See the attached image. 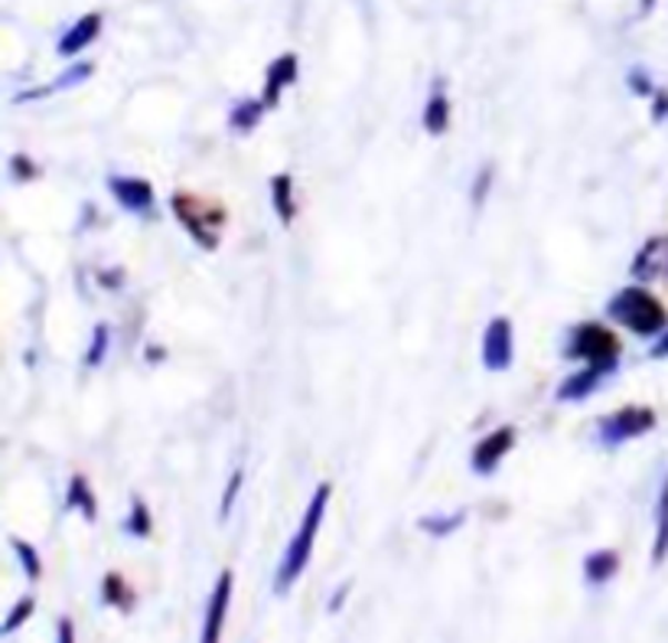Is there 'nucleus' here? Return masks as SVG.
<instances>
[{
    "label": "nucleus",
    "instance_id": "nucleus-1",
    "mask_svg": "<svg viewBox=\"0 0 668 643\" xmlns=\"http://www.w3.org/2000/svg\"><path fill=\"white\" fill-rule=\"evenodd\" d=\"M330 493H333L330 483H320V487L314 490V497H310V503H307V513H304V520H300V529L294 532V539H290L287 549H284V559H280L278 575H275V591H278V594H284L287 588L294 585V582L307 572L310 555H314L317 532L323 527V517H327V507H330Z\"/></svg>",
    "mask_w": 668,
    "mask_h": 643
},
{
    "label": "nucleus",
    "instance_id": "nucleus-2",
    "mask_svg": "<svg viewBox=\"0 0 668 643\" xmlns=\"http://www.w3.org/2000/svg\"><path fill=\"white\" fill-rule=\"evenodd\" d=\"M607 317L623 324L636 337H659L668 324V310L652 292L629 285L607 300Z\"/></svg>",
    "mask_w": 668,
    "mask_h": 643
},
{
    "label": "nucleus",
    "instance_id": "nucleus-3",
    "mask_svg": "<svg viewBox=\"0 0 668 643\" xmlns=\"http://www.w3.org/2000/svg\"><path fill=\"white\" fill-rule=\"evenodd\" d=\"M169 206H173L176 223L193 235V242L199 248H209V252L219 248L225 226V210L219 203H213L206 196H196V193H173Z\"/></svg>",
    "mask_w": 668,
    "mask_h": 643
},
{
    "label": "nucleus",
    "instance_id": "nucleus-4",
    "mask_svg": "<svg viewBox=\"0 0 668 643\" xmlns=\"http://www.w3.org/2000/svg\"><path fill=\"white\" fill-rule=\"evenodd\" d=\"M564 356L577 359V363H600V366L616 369L619 366V337L597 320H584L571 330Z\"/></svg>",
    "mask_w": 668,
    "mask_h": 643
},
{
    "label": "nucleus",
    "instance_id": "nucleus-5",
    "mask_svg": "<svg viewBox=\"0 0 668 643\" xmlns=\"http://www.w3.org/2000/svg\"><path fill=\"white\" fill-rule=\"evenodd\" d=\"M656 428V411L649 406H626V409L613 411L607 418H600L597 425V441L604 448H619L633 438H643Z\"/></svg>",
    "mask_w": 668,
    "mask_h": 643
},
{
    "label": "nucleus",
    "instance_id": "nucleus-6",
    "mask_svg": "<svg viewBox=\"0 0 668 643\" xmlns=\"http://www.w3.org/2000/svg\"><path fill=\"white\" fill-rule=\"evenodd\" d=\"M515 359V334L508 317H493L483 334V366L490 372H505Z\"/></svg>",
    "mask_w": 668,
    "mask_h": 643
},
{
    "label": "nucleus",
    "instance_id": "nucleus-7",
    "mask_svg": "<svg viewBox=\"0 0 668 643\" xmlns=\"http://www.w3.org/2000/svg\"><path fill=\"white\" fill-rule=\"evenodd\" d=\"M109 190H112V196L117 200V206L121 210H127V213H137V216H151L154 213V203H157V196H154V186H151V180H144V176H109Z\"/></svg>",
    "mask_w": 668,
    "mask_h": 643
},
{
    "label": "nucleus",
    "instance_id": "nucleus-8",
    "mask_svg": "<svg viewBox=\"0 0 668 643\" xmlns=\"http://www.w3.org/2000/svg\"><path fill=\"white\" fill-rule=\"evenodd\" d=\"M636 282H662L668 278V235H652L629 265Z\"/></svg>",
    "mask_w": 668,
    "mask_h": 643
},
{
    "label": "nucleus",
    "instance_id": "nucleus-9",
    "mask_svg": "<svg viewBox=\"0 0 668 643\" xmlns=\"http://www.w3.org/2000/svg\"><path fill=\"white\" fill-rule=\"evenodd\" d=\"M515 448V428H496L493 435H486L476 448H473V458H470V465L473 470L480 473V477H490L493 470L500 468L502 458L508 455Z\"/></svg>",
    "mask_w": 668,
    "mask_h": 643
},
{
    "label": "nucleus",
    "instance_id": "nucleus-10",
    "mask_svg": "<svg viewBox=\"0 0 668 643\" xmlns=\"http://www.w3.org/2000/svg\"><path fill=\"white\" fill-rule=\"evenodd\" d=\"M616 369L613 366H600V363H587V369H577L574 376H567L561 386H557V402H584L587 396L597 392V386L613 376Z\"/></svg>",
    "mask_w": 668,
    "mask_h": 643
},
{
    "label": "nucleus",
    "instance_id": "nucleus-11",
    "mask_svg": "<svg viewBox=\"0 0 668 643\" xmlns=\"http://www.w3.org/2000/svg\"><path fill=\"white\" fill-rule=\"evenodd\" d=\"M232 588H235V575L225 569L219 575V582L209 594V608H206V624H203V643H216L223 637L225 614H228V604H232Z\"/></svg>",
    "mask_w": 668,
    "mask_h": 643
},
{
    "label": "nucleus",
    "instance_id": "nucleus-12",
    "mask_svg": "<svg viewBox=\"0 0 668 643\" xmlns=\"http://www.w3.org/2000/svg\"><path fill=\"white\" fill-rule=\"evenodd\" d=\"M99 33H102V13H85V17H79V20L62 33L56 53L65 59L79 57L82 50H89V47L99 40Z\"/></svg>",
    "mask_w": 668,
    "mask_h": 643
},
{
    "label": "nucleus",
    "instance_id": "nucleus-13",
    "mask_svg": "<svg viewBox=\"0 0 668 643\" xmlns=\"http://www.w3.org/2000/svg\"><path fill=\"white\" fill-rule=\"evenodd\" d=\"M294 79H297V57L294 53H284V57H278L268 65V72H265V95H261L268 109H278L280 92L287 85H294Z\"/></svg>",
    "mask_w": 668,
    "mask_h": 643
},
{
    "label": "nucleus",
    "instance_id": "nucleus-14",
    "mask_svg": "<svg viewBox=\"0 0 668 643\" xmlns=\"http://www.w3.org/2000/svg\"><path fill=\"white\" fill-rule=\"evenodd\" d=\"M616 572H619V555L613 549H597L584 559V579L590 585H607Z\"/></svg>",
    "mask_w": 668,
    "mask_h": 643
},
{
    "label": "nucleus",
    "instance_id": "nucleus-15",
    "mask_svg": "<svg viewBox=\"0 0 668 643\" xmlns=\"http://www.w3.org/2000/svg\"><path fill=\"white\" fill-rule=\"evenodd\" d=\"M89 75H92V62H79V65L65 69L56 82H50V85H43V89H33V92H23V95H17L13 102H33V99H47V95H53V92H62V89H72V85L85 82Z\"/></svg>",
    "mask_w": 668,
    "mask_h": 643
},
{
    "label": "nucleus",
    "instance_id": "nucleus-16",
    "mask_svg": "<svg viewBox=\"0 0 668 643\" xmlns=\"http://www.w3.org/2000/svg\"><path fill=\"white\" fill-rule=\"evenodd\" d=\"M65 507H69V510H82V517H85L89 523L99 520V503H95V493H92V487H89V477L75 473V477L69 480Z\"/></svg>",
    "mask_w": 668,
    "mask_h": 643
},
{
    "label": "nucleus",
    "instance_id": "nucleus-17",
    "mask_svg": "<svg viewBox=\"0 0 668 643\" xmlns=\"http://www.w3.org/2000/svg\"><path fill=\"white\" fill-rule=\"evenodd\" d=\"M265 99H245V102H238V105H232V112H228V127L232 131H238V134H251L255 127H258V121L265 118Z\"/></svg>",
    "mask_w": 668,
    "mask_h": 643
},
{
    "label": "nucleus",
    "instance_id": "nucleus-18",
    "mask_svg": "<svg viewBox=\"0 0 668 643\" xmlns=\"http://www.w3.org/2000/svg\"><path fill=\"white\" fill-rule=\"evenodd\" d=\"M271 200H275L280 226H290L294 223V180L290 174L271 176Z\"/></svg>",
    "mask_w": 668,
    "mask_h": 643
},
{
    "label": "nucleus",
    "instance_id": "nucleus-19",
    "mask_svg": "<svg viewBox=\"0 0 668 643\" xmlns=\"http://www.w3.org/2000/svg\"><path fill=\"white\" fill-rule=\"evenodd\" d=\"M668 555V477L659 493V507H656V542H652V562L662 565Z\"/></svg>",
    "mask_w": 668,
    "mask_h": 643
},
{
    "label": "nucleus",
    "instance_id": "nucleus-20",
    "mask_svg": "<svg viewBox=\"0 0 668 643\" xmlns=\"http://www.w3.org/2000/svg\"><path fill=\"white\" fill-rule=\"evenodd\" d=\"M424 131L428 134H434V137H441L446 131V124H450V102H446V95L441 92H434L431 99H428V105H424Z\"/></svg>",
    "mask_w": 668,
    "mask_h": 643
},
{
    "label": "nucleus",
    "instance_id": "nucleus-21",
    "mask_svg": "<svg viewBox=\"0 0 668 643\" xmlns=\"http://www.w3.org/2000/svg\"><path fill=\"white\" fill-rule=\"evenodd\" d=\"M102 598H105V604H114V608H121V611H131V604H134V591L127 588V582H124L117 572H109V575H105V582H102Z\"/></svg>",
    "mask_w": 668,
    "mask_h": 643
},
{
    "label": "nucleus",
    "instance_id": "nucleus-22",
    "mask_svg": "<svg viewBox=\"0 0 668 643\" xmlns=\"http://www.w3.org/2000/svg\"><path fill=\"white\" fill-rule=\"evenodd\" d=\"M124 529H127L131 535H137V539H147V535L154 532V517H151V510H147V503H144L141 497H134V503H131V517H127Z\"/></svg>",
    "mask_w": 668,
    "mask_h": 643
},
{
    "label": "nucleus",
    "instance_id": "nucleus-23",
    "mask_svg": "<svg viewBox=\"0 0 668 643\" xmlns=\"http://www.w3.org/2000/svg\"><path fill=\"white\" fill-rule=\"evenodd\" d=\"M463 523H466V510H456L450 517H424V520H418V529L428 532V535H450Z\"/></svg>",
    "mask_w": 668,
    "mask_h": 643
},
{
    "label": "nucleus",
    "instance_id": "nucleus-24",
    "mask_svg": "<svg viewBox=\"0 0 668 643\" xmlns=\"http://www.w3.org/2000/svg\"><path fill=\"white\" fill-rule=\"evenodd\" d=\"M33 611H37V601H33V598H20V601L13 604V611L7 614V621L0 624V637H10L20 624H27V621L33 618Z\"/></svg>",
    "mask_w": 668,
    "mask_h": 643
},
{
    "label": "nucleus",
    "instance_id": "nucleus-25",
    "mask_svg": "<svg viewBox=\"0 0 668 643\" xmlns=\"http://www.w3.org/2000/svg\"><path fill=\"white\" fill-rule=\"evenodd\" d=\"M13 549H17V559H20L23 572H27V579L37 582V579L43 575V562H40L37 549H33L30 542H23V539H13Z\"/></svg>",
    "mask_w": 668,
    "mask_h": 643
},
{
    "label": "nucleus",
    "instance_id": "nucleus-26",
    "mask_svg": "<svg viewBox=\"0 0 668 643\" xmlns=\"http://www.w3.org/2000/svg\"><path fill=\"white\" fill-rule=\"evenodd\" d=\"M109 340H112V330L105 327V324H99L95 327V334H92V347L85 353V366H102L105 363V353H109Z\"/></svg>",
    "mask_w": 668,
    "mask_h": 643
},
{
    "label": "nucleus",
    "instance_id": "nucleus-27",
    "mask_svg": "<svg viewBox=\"0 0 668 643\" xmlns=\"http://www.w3.org/2000/svg\"><path fill=\"white\" fill-rule=\"evenodd\" d=\"M241 480H245V473L241 470H235L232 477H228V483H225V493H223V507H219V520H228L232 517V507H235V497H238V490H241Z\"/></svg>",
    "mask_w": 668,
    "mask_h": 643
},
{
    "label": "nucleus",
    "instance_id": "nucleus-28",
    "mask_svg": "<svg viewBox=\"0 0 668 643\" xmlns=\"http://www.w3.org/2000/svg\"><path fill=\"white\" fill-rule=\"evenodd\" d=\"M626 82H629V89H633L636 95H656V85L649 82V75H646L643 69H633V72L626 75Z\"/></svg>",
    "mask_w": 668,
    "mask_h": 643
},
{
    "label": "nucleus",
    "instance_id": "nucleus-29",
    "mask_svg": "<svg viewBox=\"0 0 668 643\" xmlns=\"http://www.w3.org/2000/svg\"><path fill=\"white\" fill-rule=\"evenodd\" d=\"M490 183H493V167H483L476 176V190H473V206H483L486 193H490Z\"/></svg>",
    "mask_w": 668,
    "mask_h": 643
},
{
    "label": "nucleus",
    "instance_id": "nucleus-30",
    "mask_svg": "<svg viewBox=\"0 0 668 643\" xmlns=\"http://www.w3.org/2000/svg\"><path fill=\"white\" fill-rule=\"evenodd\" d=\"M10 167H13V176H17V180H33V176H37V167H33L30 157H23V154H17V157L10 161Z\"/></svg>",
    "mask_w": 668,
    "mask_h": 643
},
{
    "label": "nucleus",
    "instance_id": "nucleus-31",
    "mask_svg": "<svg viewBox=\"0 0 668 643\" xmlns=\"http://www.w3.org/2000/svg\"><path fill=\"white\" fill-rule=\"evenodd\" d=\"M656 102H652V121H666L668 118V92H659L656 89V95H652Z\"/></svg>",
    "mask_w": 668,
    "mask_h": 643
},
{
    "label": "nucleus",
    "instance_id": "nucleus-32",
    "mask_svg": "<svg viewBox=\"0 0 668 643\" xmlns=\"http://www.w3.org/2000/svg\"><path fill=\"white\" fill-rule=\"evenodd\" d=\"M668 356V330L659 337V344H652V350H649V359H666Z\"/></svg>",
    "mask_w": 668,
    "mask_h": 643
},
{
    "label": "nucleus",
    "instance_id": "nucleus-33",
    "mask_svg": "<svg viewBox=\"0 0 668 643\" xmlns=\"http://www.w3.org/2000/svg\"><path fill=\"white\" fill-rule=\"evenodd\" d=\"M59 641L62 643L75 641V634H72V621H69V618H59Z\"/></svg>",
    "mask_w": 668,
    "mask_h": 643
},
{
    "label": "nucleus",
    "instance_id": "nucleus-34",
    "mask_svg": "<svg viewBox=\"0 0 668 643\" xmlns=\"http://www.w3.org/2000/svg\"><path fill=\"white\" fill-rule=\"evenodd\" d=\"M102 282H105V285H117V282H121V272H114V275H102Z\"/></svg>",
    "mask_w": 668,
    "mask_h": 643
},
{
    "label": "nucleus",
    "instance_id": "nucleus-35",
    "mask_svg": "<svg viewBox=\"0 0 668 643\" xmlns=\"http://www.w3.org/2000/svg\"><path fill=\"white\" fill-rule=\"evenodd\" d=\"M652 7H656V0H643V3H639V10H643V13H649Z\"/></svg>",
    "mask_w": 668,
    "mask_h": 643
}]
</instances>
